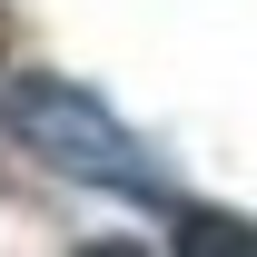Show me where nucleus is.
<instances>
[{
	"label": "nucleus",
	"mask_w": 257,
	"mask_h": 257,
	"mask_svg": "<svg viewBox=\"0 0 257 257\" xmlns=\"http://www.w3.org/2000/svg\"><path fill=\"white\" fill-rule=\"evenodd\" d=\"M0 128H10V149H30V159L50 168V178H69V188L178 208L159 149H149L89 79H69V69H10V79H0Z\"/></svg>",
	"instance_id": "obj_1"
},
{
	"label": "nucleus",
	"mask_w": 257,
	"mask_h": 257,
	"mask_svg": "<svg viewBox=\"0 0 257 257\" xmlns=\"http://www.w3.org/2000/svg\"><path fill=\"white\" fill-rule=\"evenodd\" d=\"M168 227H178V257H257V218H218V208H168Z\"/></svg>",
	"instance_id": "obj_2"
},
{
	"label": "nucleus",
	"mask_w": 257,
	"mask_h": 257,
	"mask_svg": "<svg viewBox=\"0 0 257 257\" xmlns=\"http://www.w3.org/2000/svg\"><path fill=\"white\" fill-rule=\"evenodd\" d=\"M0 69H10V0H0Z\"/></svg>",
	"instance_id": "obj_3"
}]
</instances>
